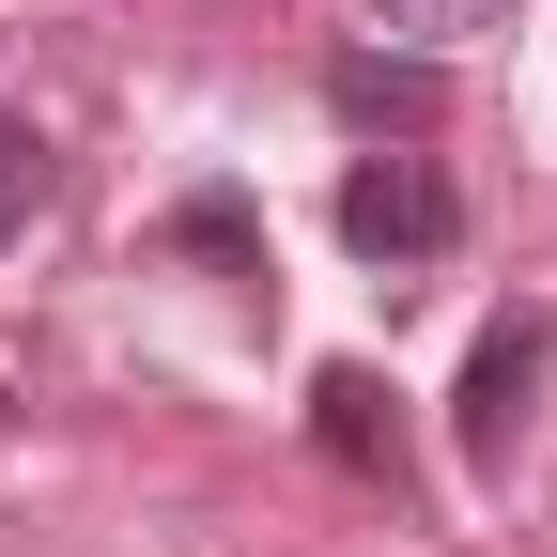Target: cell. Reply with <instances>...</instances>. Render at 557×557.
I'll return each instance as SVG.
<instances>
[{
	"label": "cell",
	"mask_w": 557,
	"mask_h": 557,
	"mask_svg": "<svg viewBox=\"0 0 557 557\" xmlns=\"http://www.w3.org/2000/svg\"><path fill=\"white\" fill-rule=\"evenodd\" d=\"M511 16V0H372V32H403L418 62H434V47H465V32H496Z\"/></svg>",
	"instance_id": "cell-7"
},
{
	"label": "cell",
	"mask_w": 557,
	"mask_h": 557,
	"mask_svg": "<svg viewBox=\"0 0 557 557\" xmlns=\"http://www.w3.org/2000/svg\"><path fill=\"white\" fill-rule=\"evenodd\" d=\"M310 449H325L341 480H387V496L418 480V449H403V387H387L372 357H325V372H310Z\"/></svg>",
	"instance_id": "cell-3"
},
{
	"label": "cell",
	"mask_w": 557,
	"mask_h": 557,
	"mask_svg": "<svg viewBox=\"0 0 557 557\" xmlns=\"http://www.w3.org/2000/svg\"><path fill=\"white\" fill-rule=\"evenodd\" d=\"M156 248H186V263H233L248 295H263V233H248V201H233V186H201V201H171V233H156Z\"/></svg>",
	"instance_id": "cell-5"
},
{
	"label": "cell",
	"mask_w": 557,
	"mask_h": 557,
	"mask_svg": "<svg viewBox=\"0 0 557 557\" xmlns=\"http://www.w3.org/2000/svg\"><path fill=\"white\" fill-rule=\"evenodd\" d=\"M47 186H62V156H47V124H0V263H16V233L47 218Z\"/></svg>",
	"instance_id": "cell-6"
},
{
	"label": "cell",
	"mask_w": 557,
	"mask_h": 557,
	"mask_svg": "<svg viewBox=\"0 0 557 557\" xmlns=\"http://www.w3.org/2000/svg\"><path fill=\"white\" fill-rule=\"evenodd\" d=\"M542 372H557V310H496V325L465 341V387H449V449H465L480 480H511L527 418H542Z\"/></svg>",
	"instance_id": "cell-1"
},
{
	"label": "cell",
	"mask_w": 557,
	"mask_h": 557,
	"mask_svg": "<svg viewBox=\"0 0 557 557\" xmlns=\"http://www.w3.org/2000/svg\"><path fill=\"white\" fill-rule=\"evenodd\" d=\"M341 248H357V263H449L465 248V186L434 156H387V139H372V156L341 171Z\"/></svg>",
	"instance_id": "cell-2"
},
{
	"label": "cell",
	"mask_w": 557,
	"mask_h": 557,
	"mask_svg": "<svg viewBox=\"0 0 557 557\" xmlns=\"http://www.w3.org/2000/svg\"><path fill=\"white\" fill-rule=\"evenodd\" d=\"M325 109L372 124V139H434V124H449V62H418V47H341V62H325Z\"/></svg>",
	"instance_id": "cell-4"
}]
</instances>
